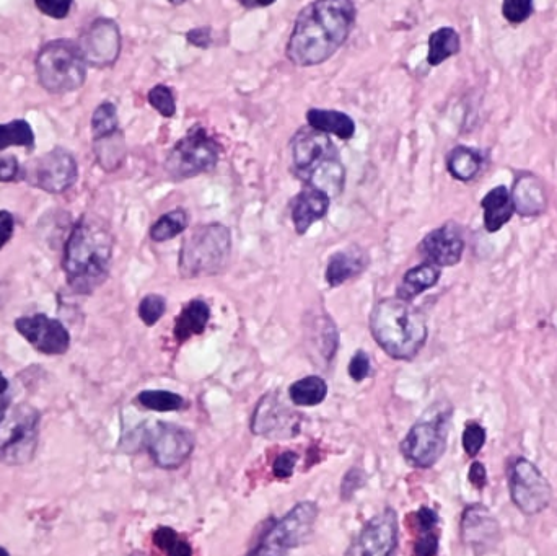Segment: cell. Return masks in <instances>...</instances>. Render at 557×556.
I'll return each mask as SVG.
<instances>
[{"instance_id":"2","label":"cell","mask_w":557,"mask_h":556,"mask_svg":"<svg viewBox=\"0 0 557 556\" xmlns=\"http://www.w3.org/2000/svg\"><path fill=\"white\" fill-rule=\"evenodd\" d=\"M115 240L95 217H80L64 247L62 270L75 294H92L110 274Z\"/></svg>"},{"instance_id":"53","label":"cell","mask_w":557,"mask_h":556,"mask_svg":"<svg viewBox=\"0 0 557 556\" xmlns=\"http://www.w3.org/2000/svg\"><path fill=\"white\" fill-rule=\"evenodd\" d=\"M168 2L173 5H181L185 4V2H188V0H168Z\"/></svg>"},{"instance_id":"49","label":"cell","mask_w":557,"mask_h":556,"mask_svg":"<svg viewBox=\"0 0 557 556\" xmlns=\"http://www.w3.org/2000/svg\"><path fill=\"white\" fill-rule=\"evenodd\" d=\"M186 40L196 48L207 49L212 43V28L199 27L186 33Z\"/></svg>"},{"instance_id":"43","label":"cell","mask_w":557,"mask_h":556,"mask_svg":"<svg viewBox=\"0 0 557 556\" xmlns=\"http://www.w3.org/2000/svg\"><path fill=\"white\" fill-rule=\"evenodd\" d=\"M365 480H367V475L362 468H351L344 475L343 483H341V498L344 501L352 499V496L356 495L357 491L365 485Z\"/></svg>"},{"instance_id":"27","label":"cell","mask_w":557,"mask_h":556,"mask_svg":"<svg viewBox=\"0 0 557 556\" xmlns=\"http://www.w3.org/2000/svg\"><path fill=\"white\" fill-rule=\"evenodd\" d=\"M439 279V266L430 265V263L414 266L413 270L404 274L403 281L398 286V297L403 301L411 302L417 296H421L422 292L439 283Z\"/></svg>"},{"instance_id":"22","label":"cell","mask_w":557,"mask_h":556,"mask_svg":"<svg viewBox=\"0 0 557 556\" xmlns=\"http://www.w3.org/2000/svg\"><path fill=\"white\" fill-rule=\"evenodd\" d=\"M369 263V255L360 247H351L336 252L329 258L328 268H326V281L331 287L341 286V284L347 283L349 279L356 278L359 274L364 273Z\"/></svg>"},{"instance_id":"28","label":"cell","mask_w":557,"mask_h":556,"mask_svg":"<svg viewBox=\"0 0 557 556\" xmlns=\"http://www.w3.org/2000/svg\"><path fill=\"white\" fill-rule=\"evenodd\" d=\"M483 167V157L470 147H455L447 157V168L453 178L460 181L473 180Z\"/></svg>"},{"instance_id":"16","label":"cell","mask_w":557,"mask_h":556,"mask_svg":"<svg viewBox=\"0 0 557 556\" xmlns=\"http://www.w3.org/2000/svg\"><path fill=\"white\" fill-rule=\"evenodd\" d=\"M121 46L123 40L118 23L110 18H98L85 31L79 48L87 66L103 69L118 61Z\"/></svg>"},{"instance_id":"44","label":"cell","mask_w":557,"mask_h":556,"mask_svg":"<svg viewBox=\"0 0 557 556\" xmlns=\"http://www.w3.org/2000/svg\"><path fill=\"white\" fill-rule=\"evenodd\" d=\"M440 535L437 530L419 532V539L414 545V556H437L439 553Z\"/></svg>"},{"instance_id":"23","label":"cell","mask_w":557,"mask_h":556,"mask_svg":"<svg viewBox=\"0 0 557 556\" xmlns=\"http://www.w3.org/2000/svg\"><path fill=\"white\" fill-rule=\"evenodd\" d=\"M515 211L522 216H538L546 209V195L543 183L535 175H522L515 180L512 193Z\"/></svg>"},{"instance_id":"21","label":"cell","mask_w":557,"mask_h":556,"mask_svg":"<svg viewBox=\"0 0 557 556\" xmlns=\"http://www.w3.org/2000/svg\"><path fill=\"white\" fill-rule=\"evenodd\" d=\"M331 198L321 191L305 188L292 201V221L297 234H307L308 229L321 221L328 212Z\"/></svg>"},{"instance_id":"18","label":"cell","mask_w":557,"mask_h":556,"mask_svg":"<svg viewBox=\"0 0 557 556\" xmlns=\"http://www.w3.org/2000/svg\"><path fill=\"white\" fill-rule=\"evenodd\" d=\"M421 255L435 266H455L460 263L463 250H465V239L461 234L460 227L453 222L443 224L439 229L432 230L427 234L419 245Z\"/></svg>"},{"instance_id":"34","label":"cell","mask_w":557,"mask_h":556,"mask_svg":"<svg viewBox=\"0 0 557 556\" xmlns=\"http://www.w3.org/2000/svg\"><path fill=\"white\" fill-rule=\"evenodd\" d=\"M119 133L118 110L111 102H103L93 111L92 134L93 141H101L106 137Z\"/></svg>"},{"instance_id":"47","label":"cell","mask_w":557,"mask_h":556,"mask_svg":"<svg viewBox=\"0 0 557 556\" xmlns=\"http://www.w3.org/2000/svg\"><path fill=\"white\" fill-rule=\"evenodd\" d=\"M20 173V164H18L15 155H2L0 157V183H9L14 181Z\"/></svg>"},{"instance_id":"26","label":"cell","mask_w":557,"mask_h":556,"mask_svg":"<svg viewBox=\"0 0 557 556\" xmlns=\"http://www.w3.org/2000/svg\"><path fill=\"white\" fill-rule=\"evenodd\" d=\"M211 318V307L204 301H191L181 310L180 317L176 318L175 333L176 340L183 341L201 335L206 330L207 323Z\"/></svg>"},{"instance_id":"51","label":"cell","mask_w":557,"mask_h":556,"mask_svg":"<svg viewBox=\"0 0 557 556\" xmlns=\"http://www.w3.org/2000/svg\"><path fill=\"white\" fill-rule=\"evenodd\" d=\"M12 405V393L10 389H0V424L5 420V416L10 411Z\"/></svg>"},{"instance_id":"48","label":"cell","mask_w":557,"mask_h":556,"mask_svg":"<svg viewBox=\"0 0 557 556\" xmlns=\"http://www.w3.org/2000/svg\"><path fill=\"white\" fill-rule=\"evenodd\" d=\"M15 232L14 214L2 209L0 211V250L12 240Z\"/></svg>"},{"instance_id":"14","label":"cell","mask_w":557,"mask_h":556,"mask_svg":"<svg viewBox=\"0 0 557 556\" xmlns=\"http://www.w3.org/2000/svg\"><path fill=\"white\" fill-rule=\"evenodd\" d=\"M300 423L302 418L299 413L290 410L276 393H268L256 405L251 418V431L268 439H289L299 434Z\"/></svg>"},{"instance_id":"29","label":"cell","mask_w":557,"mask_h":556,"mask_svg":"<svg viewBox=\"0 0 557 556\" xmlns=\"http://www.w3.org/2000/svg\"><path fill=\"white\" fill-rule=\"evenodd\" d=\"M460 35L450 27L439 28L429 38L427 62L430 66H440L443 61L452 58L460 51Z\"/></svg>"},{"instance_id":"13","label":"cell","mask_w":557,"mask_h":556,"mask_svg":"<svg viewBox=\"0 0 557 556\" xmlns=\"http://www.w3.org/2000/svg\"><path fill=\"white\" fill-rule=\"evenodd\" d=\"M398 539V514L393 508H385L365 522L344 556H393Z\"/></svg>"},{"instance_id":"30","label":"cell","mask_w":557,"mask_h":556,"mask_svg":"<svg viewBox=\"0 0 557 556\" xmlns=\"http://www.w3.org/2000/svg\"><path fill=\"white\" fill-rule=\"evenodd\" d=\"M290 400L297 406H316L325 402L328 385L318 376H308L290 385Z\"/></svg>"},{"instance_id":"11","label":"cell","mask_w":557,"mask_h":556,"mask_svg":"<svg viewBox=\"0 0 557 556\" xmlns=\"http://www.w3.org/2000/svg\"><path fill=\"white\" fill-rule=\"evenodd\" d=\"M510 498L525 516H536L549 508L553 488L540 468L530 460L518 457L509 467Z\"/></svg>"},{"instance_id":"35","label":"cell","mask_w":557,"mask_h":556,"mask_svg":"<svg viewBox=\"0 0 557 556\" xmlns=\"http://www.w3.org/2000/svg\"><path fill=\"white\" fill-rule=\"evenodd\" d=\"M95 154H97L101 167L105 170L118 168L124 159V139L121 131L115 136L95 141Z\"/></svg>"},{"instance_id":"46","label":"cell","mask_w":557,"mask_h":556,"mask_svg":"<svg viewBox=\"0 0 557 556\" xmlns=\"http://www.w3.org/2000/svg\"><path fill=\"white\" fill-rule=\"evenodd\" d=\"M413 517L416 519L417 532H430V530H437L439 526V514L427 506H422L419 511L414 512Z\"/></svg>"},{"instance_id":"52","label":"cell","mask_w":557,"mask_h":556,"mask_svg":"<svg viewBox=\"0 0 557 556\" xmlns=\"http://www.w3.org/2000/svg\"><path fill=\"white\" fill-rule=\"evenodd\" d=\"M245 9H263L269 5L276 4L277 0H238Z\"/></svg>"},{"instance_id":"7","label":"cell","mask_w":557,"mask_h":556,"mask_svg":"<svg viewBox=\"0 0 557 556\" xmlns=\"http://www.w3.org/2000/svg\"><path fill=\"white\" fill-rule=\"evenodd\" d=\"M452 410H430L426 418L417 421L401 442V454L416 468L434 467L447 451L448 428Z\"/></svg>"},{"instance_id":"20","label":"cell","mask_w":557,"mask_h":556,"mask_svg":"<svg viewBox=\"0 0 557 556\" xmlns=\"http://www.w3.org/2000/svg\"><path fill=\"white\" fill-rule=\"evenodd\" d=\"M299 177L307 183L308 188L321 191L329 198H336L343 193L346 185V168L341 164L338 152H334L300 173Z\"/></svg>"},{"instance_id":"9","label":"cell","mask_w":557,"mask_h":556,"mask_svg":"<svg viewBox=\"0 0 557 556\" xmlns=\"http://www.w3.org/2000/svg\"><path fill=\"white\" fill-rule=\"evenodd\" d=\"M139 444L149 452L157 467L176 470L185 464L194 451V436L178 424L152 421L139 428Z\"/></svg>"},{"instance_id":"50","label":"cell","mask_w":557,"mask_h":556,"mask_svg":"<svg viewBox=\"0 0 557 556\" xmlns=\"http://www.w3.org/2000/svg\"><path fill=\"white\" fill-rule=\"evenodd\" d=\"M468 480H470L474 488L484 490V486L487 485V472L484 464H481V462H473L470 467V472H468Z\"/></svg>"},{"instance_id":"31","label":"cell","mask_w":557,"mask_h":556,"mask_svg":"<svg viewBox=\"0 0 557 556\" xmlns=\"http://www.w3.org/2000/svg\"><path fill=\"white\" fill-rule=\"evenodd\" d=\"M186 229H188V212L185 209H173L155 222L150 229V239L154 242H168L175 239L176 235L183 234Z\"/></svg>"},{"instance_id":"5","label":"cell","mask_w":557,"mask_h":556,"mask_svg":"<svg viewBox=\"0 0 557 556\" xmlns=\"http://www.w3.org/2000/svg\"><path fill=\"white\" fill-rule=\"evenodd\" d=\"M35 64L41 87L54 95L75 92L87 79V62L82 51L69 40H54L44 45Z\"/></svg>"},{"instance_id":"54","label":"cell","mask_w":557,"mask_h":556,"mask_svg":"<svg viewBox=\"0 0 557 556\" xmlns=\"http://www.w3.org/2000/svg\"><path fill=\"white\" fill-rule=\"evenodd\" d=\"M0 556H10V553L4 547H0Z\"/></svg>"},{"instance_id":"32","label":"cell","mask_w":557,"mask_h":556,"mask_svg":"<svg viewBox=\"0 0 557 556\" xmlns=\"http://www.w3.org/2000/svg\"><path fill=\"white\" fill-rule=\"evenodd\" d=\"M15 146L27 147V149L35 147V133L28 121L14 120L0 124V151Z\"/></svg>"},{"instance_id":"10","label":"cell","mask_w":557,"mask_h":556,"mask_svg":"<svg viewBox=\"0 0 557 556\" xmlns=\"http://www.w3.org/2000/svg\"><path fill=\"white\" fill-rule=\"evenodd\" d=\"M220 157L219 142L207 134L202 126L189 129L168 154L165 168L173 180H186L209 172Z\"/></svg>"},{"instance_id":"38","label":"cell","mask_w":557,"mask_h":556,"mask_svg":"<svg viewBox=\"0 0 557 556\" xmlns=\"http://www.w3.org/2000/svg\"><path fill=\"white\" fill-rule=\"evenodd\" d=\"M137 312L147 327H154L155 323L167 312V301L158 294H149L142 299Z\"/></svg>"},{"instance_id":"17","label":"cell","mask_w":557,"mask_h":556,"mask_svg":"<svg viewBox=\"0 0 557 556\" xmlns=\"http://www.w3.org/2000/svg\"><path fill=\"white\" fill-rule=\"evenodd\" d=\"M461 542L476 556L494 552L500 542V526L496 517L483 504L466 506L461 514Z\"/></svg>"},{"instance_id":"45","label":"cell","mask_w":557,"mask_h":556,"mask_svg":"<svg viewBox=\"0 0 557 556\" xmlns=\"http://www.w3.org/2000/svg\"><path fill=\"white\" fill-rule=\"evenodd\" d=\"M372 362L365 351H357L349 362V376L354 382H364L370 376Z\"/></svg>"},{"instance_id":"33","label":"cell","mask_w":557,"mask_h":556,"mask_svg":"<svg viewBox=\"0 0 557 556\" xmlns=\"http://www.w3.org/2000/svg\"><path fill=\"white\" fill-rule=\"evenodd\" d=\"M137 403L145 410L158 411V413L180 411L186 406L185 398L168 390H144L137 395Z\"/></svg>"},{"instance_id":"6","label":"cell","mask_w":557,"mask_h":556,"mask_svg":"<svg viewBox=\"0 0 557 556\" xmlns=\"http://www.w3.org/2000/svg\"><path fill=\"white\" fill-rule=\"evenodd\" d=\"M318 506L313 501L295 504L279 521L272 522L256 547L246 556H289L312 537L318 519Z\"/></svg>"},{"instance_id":"25","label":"cell","mask_w":557,"mask_h":556,"mask_svg":"<svg viewBox=\"0 0 557 556\" xmlns=\"http://www.w3.org/2000/svg\"><path fill=\"white\" fill-rule=\"evenodd\" d=\"M308 126L325 134H334L339 139L349 141L356 134V123L351 116L338 110L312 108L307 113Z\"/></svg>"},{"instance_id":"3","label":"cell","mask_w":557,"mask_h":556,"mask_svg":"<svg viewBox=\"0 0 557 556\" xmlns=\"http://www.w3.org/2000/svg\"><path fill=\"white\" fill-rule=\"evenodd\" d=\"M369 323L378 346L393 359L409 361L426 345V318L421 310L400 297L378 302Z\"/></svg>"},{"instance_id":"39","label":"cell","mask_w":557,"mask_h":556,"mask_svg":"<svg viewBox=\"0 0 557 556\" xmlns=\"http://www.w3.org/2000/svg\"><path fill=\"white\" fill-rule=\"evenodd\" d=\"M487 434L484 426L479 423L466 424L465 431H463V449H465L466 455L474 459L479 452L483 451L484 444H486Z\"/></svg>"},{"instance_id":"4","label":"cell","mask_w":557,"mask_h":556,"mask_svg":"<svg viewBox=\"0 0 557 556\" xmlns=\"http://www.w3.org/2000/svg\"><path fill=\"white\" fill-rule=\"evenodd\" d=\"M232 252L229 227L214 222L199 226L189 234L181 247L180 273L186 279L207 278L224 271Z\"/></svg>"},{"instance_id":"12","label":"cell","mask_w":557,"mask_h":556,"mask_svg":"<svg viewBox=\"0 0 557 556\" xmlns=\"http://www.w3.org/2000/svg\"><path fill=\"white\" fill-rule=\"evenodd\" d=\"M23 178L46 193L61 195L75 185L79 178V164L72 152L56 147L23 168Z\"/></svg>"},{"instance_id":"40","label":"cell","mask_w":557,"mask_h":556,"mask_svg":"<svg viewBox=\"0 0 557 556\" xmlns=\"http://www.w3.org/2000/svg\"><path fill=\"white\" fill-rule=\"evenodd\" d=\"M502 14L512 25L527 22L533 14V0H504Z\"/></svg>"},{"instance_id":"37","label":"cell","mask_w":557,"mask_h":556,"mask_svg":"<svg viewBox=\"0 0 557 556\" xmlns=\"http://www.w3.org/2000/svg\"><path fill=\"white\" fill-rule=\"evenodd\" d=\"M147 100L163 118H173L175 116V93L167 85H155L154 89L150 90L149 95H147Z\"/></svg>"},{"instance_id":"19","label":"cell","mask_w":557,"mask_h":556,"mask_svg":"<svg viewBox=\"0 0 557 556\" xmlns=\"http://www.w3.org/2000/svg\"><path fill=\"white\" fill-rule=\"evenodd\" d=\"M336 147L328 134L316 131V129L302 128L292 139V160L297 175L305 172L308 168L334 154Z\"/></svg>"},{"instance_id":"42","label":"cell","mask_w":557,"mask_h":556,"mask_svg":"<svg viewBox=\"0 0 557 556\" xmlns=\"http://www.w3.org/2000/svg\"><path fill=\"white\" fill-rule=\"evenodd\" d=\"M297 464H299V454L297 452H282L272 464V473L279 480H289L294 475Z\"/></svg>"},{"instance_id":"36","label":"cell","mask_w":557,"mask_h":556,"mask_svg":"<svg viewBox=\"0 0 557 556\" xmlns=\"http://www.w3.org/2000/svg\"><path fill=\"white\" fill-rule=\"evenodd\" d=\"M154 545L167 553V556H193V548L188 540L180 537V534L170 527L155 530Z\"/></svg>"},{"instance_id":"8","label":"cell","mask_w":557,"mask_h":556,"mask_svg":"<svg viewBox=\"0 0 557 556\" xmlns=\"http://www.w3.org/2000/svg\"><path fill=\"white\" fill-rule=\"evenodd\" d=\"M40 411L18 405L0 424V464L18 467L35 457L40 441Z\"/></svg>"},{"instance_id":"41","label":"cell","mask_w":557,"mask_h":556,"mask_svg":"<svg viewBox=\"0 0 557 556\" xmlns=\"http://www.w3.org/2000/svg\"><path fill=\"white\" fill-rule=\"evenodd\" d=\"M33 2L41 14L54 20H64L69 17L74 5V0H33Z\"/></svg>"},{"instance_id":"1","label":"cell","mask_w":557,"mask_h":556,"mask_svg":"<svg viewBox=\"0 0 557 556\" xmlns=\"http://www.w3.org/2000/svg\"><path fill=\"white\" fill-rule=\"evenodd\" d=\"M352 0H313L295 18L286 54L297 67H315L333 58L356 25Z\"/></svg>"},{"instance_id":"15","label":"cell","mask_w":557,"mask_h":556,"mask_svg":"<svg viewBox=\"0 0 557 556\" xmlns=\"http://www.w3.org/2000/svg\"><path fill=\"white\" fill-rule=\"evenodd\" d=\"M18 333L36 351L46 356H62L71 348V335L58 318L44 314L27 315L15 320Z\"/></svg>"},{"instance_id":"24","label":"cell","mask_w":557,"mask_h":556,"mask_svg":"<svg viewBox=\"0 0 557 556\" xmlns=\"http://www.w3.org/2000/svg\"><path fill=\"white\" fill-rule=\"evenodd\" d=\"M481 208L484 211V227L487 232H497L502 229L515 212L512 195L505 186L492 188L481 201Z\"/></svg>"}]
</instances>
